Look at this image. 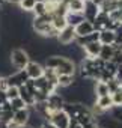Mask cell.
<instances>
[{
    "mask_svg": "<svg viewBox=\"0 0 122 128\" xmlns=\"http://www.w3.org/2000/svg\"><path fill=\"white\" fill-rule=\"evenodd\" d=\"M44 68H50L56 72V76H74L77 65L71 59L60 56V54H51L47 56L44 60Z\"/></svg>",
    "mask_w": 122,
    "mask_h": 128,
    "instance_id": "6da1fadb",
    "label": "cell"
},
{
    "mask_svg": "<svg viewBox=\"0 0 122 128\" xmlns=\"http://www.w3.org/2000/svg\"><path fill=\"white\" fill-rule=\"evenodd\" d=\"M29 62H30V56L24 48L17 47L9 51V63L17 71H24V68L29 65Z\"/></svg>",
    "mask_w": 122,
    "mask_h": 128,
    "instance_id": "7a4b0ae2",
    "label": "cell"
},
{
    "mask_svg": "<svg viewBox=\"0 0 122 128\" xmlns=\"http://www.w3.org/2000/svg\"><path fill=\"white\" fill-rule=\"evenodd\" d=\"M76 32H74V27H71V26H66L64 30H60L59 32V35H57V38H56V41H57V44L59 45H62V47H66V45H71V44H74L76 42Z\"/></svg>",
    "mask_w": 122,
    "mask_h": 128,
    "instance_id": "3957f363",
    "label": "cell"
},
{
    "mask_svg": "<svg viewBox=\"0 0 122 128\" xmlns=\"http://www.w3.org/2000/svg\"><path fill=\"white\" fill-rule=\"evenodd\" d=\"M89 110H90V107L86 106V104H82V102H65V106H64V112H65L71 119H74V118H77L78 114L86 113V112H89Z\"/></svg>",
    "mask_w": 122,
    "mask_h": 128,
    "instance_id": "277c9868",
    "label": "cell"
},
{
    "mask_svg": "<svg viewBox=\"0 0 122 128\" xmlns=\"http://www.w3.org/2000/svg\"><path fill=\"white\" fill-rule=\"evenodd\" d=\"M44 70L45 68H44L42 63H39L36 60H30L29 65L24 68V72H26L29 80H36V78H41L44 76Z\"/></svg>",
    "mask_w": 122,
    "mask_h": 128,
    "instance_id": "5b68a950",
    "label": "cell"
},
{
    "mask_svg": "<svg viewBox=\"0 0 122 128\" xmlns=\"http://www.w3.org/2000/svg\"><path fill=\"white\" fill-rule=\"evenodd\" d=\"M29 116H30V108L17 110V112H14L12 120L8 124V126H9V128H15V126H23V125H27V122H29Z\"/></svg>",
    "mask_w": 122,
    "mask_h": 128,
    "instance_id": "8992f818",
    "label": "cell"
},
{
    "mask_svg": "<svg viewBox=\"0 0 122 128\" xmlns=\"http://www.w3.org/2000/svg\"><path fill=\"white\" fill-rule=\"evenodd\" d=\"M48 122H50L51 125H54L56 128H68V126H70V122H71V118H70L64 110H60V112L53 113V114L48 118Z\"/></svg>",
    "mask_w": 122,
    "mask_h": 128,
    "instance_id": "52a82bcc",
    "label": "cell"
},
{
    "mask_svg": "<svg viewBox=\"0 0 122 128\" xmlns=\"http://www.w3.org/2000/svg\"><path fill=\"white\" fill-rule=\"evenodd\" d=\"M74 32H76L77 38H86V36H89L95 32V27H94V23H90L88 20H83L80 24H77L74 27Z\"/></svg>",
    "mask_w": 122,
    "mask_h": 128,
    "instance_id": "ba28073f",
    "label": "cell"
},
{
    "mask_svg": "<svg viewBox=\"0 0 122 128\" xmlns=\"http://www.w3.org/2000/svg\"><path fill=\"white\" fill-rule=\"evenodd\" d=\"M100 8L96 6V5H94L90 0H84V9H83V17H84V20H88V21H90V23H94L95 20H96V17L100 15Z\"/></svg>",
    "mask_w": 122,
    "mask_h": 128,
    "instance_id": "9c48e42d",
    "label": "cell"
},
{
    "mask_svg": "<svg viewBox=\"0 0 122 128\" xmlns=\"http://www.w3.org/2000/svg\"><path fill=\"white\" fill-rule=\"evenodd\" d=\"M101 44L98 41L95 42H88L86 45H83V53H84V57L86 59H98L100 57V53H101Z\"/></svg>",
    "mask_w": 122,
    "mask_h": 128,
    "instance_id": "30bf717a",
    "label": "cell"
},
{
    "mask_svg": "<svg viewBox=\"0 0 122 128\" xmlns=\"http://www.w3.org/2000/svg\"><path fill=\"white\" fill-rule=\"evenodd\" d=\"M98 42L101 45H114L116 44V33L112 30H102V32H100Z\"/></svg>",
    "mask_w": 122,
    "mask_h": 128,
    "instance_id": "8fae6325",
    "label": "cell"
},
{
    "mask_svg": "<svg viewBox=\"0 0 122 128\" xmlns=\"http://www.w3.org/2000/svg\"><path fill=\"white\" fill-rule=\"evenodd\" d=\"M95 106L101 110V112H108L113 108V100L112 95H106V96H100L95 100Z\"/></svg>",
    "mask_w": 122,
    "mask_h": 128,
    "instance_id": "7c38bea8",
    "label": "cell"
},
{
    "mask_svg": "<svg viewBox=\"0 0 122 128\" xmlns=\"http://www.w3.org/2000/svg\"><path fill=\"white\" fill-rule=\"evenodd\" d=\"M20 98L26 102V106L29 107V108H32L33 106H35V96L30 94V90L23 84V86H20Z\"/></svg>",
    "mask_w": 122,
    "mask_h": 128,
    "instance_id": "4fadbf2b",
    "label": "cell"
},
{
    "mask_svg": "<svg viewBox=\"0 0 122 128\" xmlns=\"http://www.w3.org/2000/svg\"><path fill=\"white\" fill-rule=\"evenodd\" d=\"M94 95H95L96 98H100V96H106V95H110L107 83H106V82H101V80L95 82V84H94Z\"/></svg>",
    "mask_w": 122,
    "mask_h": 128,
    "instance_id": "5bb4252c",
    "label": "cell"
},
{
    "mask_svg": "<svg viewBox=\"0 0 122 128\" xmlns=\"http://www.w3.org/2000/svg\"><path fill=\"white\" fill-rule=\"evenodd\" d=\"M114 51H116L114 45H102V47H101V53H100V57H98V59H101L102 62H110V60H112V57L114 56Z\"/></svg>",
    "mask_w": 122,
    "mask_h": 128,
    "instance_id": "9a60e30c",
    "label": "cell"
},
{
    "mask_svg": "<svg viewBox=\"0 0 122 128\" xmlns=\"http://www.w3.org/2000/svg\"><path fill=\"white\" fill-rule=\"evenodd\" d=\"M68 12H74V14H83L84 9V0H71L66 5Z\"/></svg>",
    "mask_w": 122,
    "mask_h": 128,
    "instance_id": "2e32d148",
    "label": "cell"
},
{
    "mask_svg": "<svg viewBox=\"0 0 122 128\" xmlns=\"http://www.w3.org/2000/svg\"><path fill=\"white\" fill-rule=\"evenodd\" d=\"M65 20H66L68 26H71V27H76L77 24H80V23L84 20V17H83V14H74V12H68V14L65 15Z\"/></svg>",
    "mask_w": 122,
    "mask_h": 128,
    "instance_id": "e0dca14e",
    "label": "cell"
},
{
    "mask_svg": "<svg viewBox=\"0 0 122 128\" xmlns=\"http://www.w3.org/2000/svg\"><path fill=\"white\" fill-rule=\"evenodd\" d=\"M74 76H57V88H71L74 84Z\"/></svg>",
    "mask_w": 122,
    "mask_h": 128,
    "instance_id": "ac0fdd59",
    "label": "cell"
},
{
    "mask_svg": "<svg viewBox=\"0 0 122 128\" xmlns=\"http://www.w3.org/2000/svg\"><path fill=\"white\" fill-rule=\"evenodd\" d=\"M68 26V23H66V20H65V17H53V21H51V27L59 33L60 30H64L65 27Z\"/></svg>",
    "mask_w": 122,
    "mask_h": 128,
    "instance_id": "d6986e66",
    "label": "cell"
},
{
    "mask_svg": "<svg viewBox=\"0 0 122 128\" xmlns=\"http://www.w3.org/2000/svg\"><path fill=\"white\" fill-rule=\"evenodd\" d=\"M35 5H36L35 0H20V2H18V8L23 12H32Z\"/></svg>",
    "mask_w": 122,
    "mask_h": 128,
    "instance_id": "ffe728a7",
    "label": "cell"
},
{
    "mask_svg": "<svg viewBox=\"0 0 122 128\" xmlns=\"http://www.w3.org/2000/svg\"><path fill=\"white\" fill-rule=\"evenodd\" d=\"M5 95H6L8 101H12L15 98H20V88L18 86H8V89L5 90Z\"/></svg>",
    "mask_w": 122,
    "mask_h": 128,
    "instance_id": "44dd1931",
    "label": "cell"
},
{
    "mask_svg": "<svg viewBox=\"0 0 122 128\" xmlns=\"http://www.w3.org/2000/svg\"><path fill=\"white\" fill-rule=\"evenodd\" d=\"M9 104H11V110H12V112H17V110H23V108H29V107L26 106V102H24L21 98H15V100L9 101Z\"/></svg>",
    "mask_w": 122,
    "mask_h": 128,
    "instance_id": "7402d4cb",
    "label": "cell"
},
{
    "mask_svg": "<svg viewBox=\"0 0 122 128\" xmlns=\"http://www.w3.org/2000/svg\"><path fill=\"white\" fill-rule=\"evenodd\" d=\"M32 14H33L35 17H42V15H45V14H47V6H45V3H36L35 8H33V11H32Z\"/></svg>",
    "mask_w": 122,
    "mask_h": 128,
    "instance_id": "603a6c76",
    "label": "cell"
},
{
    "mask_svg": "<svg viewBox=\"0 0 122 128\" xmlns=\"http://www.w3.org/2000/svg\"><path fill=\"white\" fill-rule=\"evenodd\" d=\"M107 86H108V92H110V95L114 94V92H118V90L120 89V83H119L118 78H112V80H108V82H107Z\"/></svg>",
    "mask_w": 122,
    "mask_h": 128,
    "instance_id": "cb8c5ba5",
    "label": "cell"
},
{
    "mask_svg": "<svg viewBox=\"0 0 122 128\" xmlns=\"http://www.w3.org/2000/svg\"><path fill=\"white\" fill-rule=\"evenodd\" d=\"M112 116L114 120H118L119 124H122V107H113L112 110Z\"/></svg>",
    "mask_w": 122,
    "mask_h": 128,
    "instance_id": "d4e9b609",
    "label": "cell"
},
{
    "mask_svg": "<svg viewBox=\"0 0 122 128\" xmlns=\"http://www.w3.org/2000/svg\"><path fill=\"white\" fill-rule=\"evenodd\" d=\"M8 89V80L6 77H0V92H5Z\"/></svg>",
    "mask_w": 122,
    "mask_h": 128,
    "instance_id": "484cf974",
    "label": "cell"
},
{
    "mask_svg": "<svg viewBox=\"0 0 122 128\" xmlns=\"http://www.w3.org/2000/svg\"><path fill=\"white\" fill-rule=\"evenodd\" d=\"M82 128H100V125H98V120H96V119H94L92 122H89V124L83 125Z\"/></svg>",
    "mask_w": 122,
    "mask_h": 128,
    "instance_id": "4316f807",
    "label": "cell"
},
{
    "mask_svg": "<svg viewBox=\"0 0 122 128\" xmlns=\"http://www.w3.org/2000/svg\"><path fill=\"white\" fill-rule=\"evenodd\" d=\"M6 102H8V98H6L5 92H0V107H3Z\"/></svg>",
    "mask_w": 122,
    "mask_h": 128,
    "instance_id": "83f0119b",
    "label": "cell"
},
{
    "mask_svg": "<svg viewBox=\"0 0 122 128\" xmlns=\"http://www.w3.org/2000/svg\"><path fill=\"white\" fill-rule=\"evenodd\" d=\"M68 128H82V125L80 124H77L74 119H71V122H70V126Z\"/></svg>",
    "mask_w": 122,
    "mask_h": 128,
    "instance_id": "f1b7e54d",
    "label": "cell"
},
{
    "mask_svg": "<svg viewBox=\"0 0 122 128\" xmlns=\"http://www.w3.org/2000/svg\"><path fill=\"white\" fill-rule=\"evenodd\" d=\"M90 2H92L94 5H96L98 8H101V6H102V5L106 3V0H90Z\"/></svg>",
    "mask_w": 122,
    "mask_h": 128,
    "instance_id": "f546056e",
    "label": "cell"
},
{
    "mask_svg": "<svg viewBox=\"0 0 122 128\" xmlns=\"http://www.w3.org/2000/svg\"><path fill=\"white\" fill-rule=\"evenodd\" d=\"M20 0H5V3H11V5H18Z\"/></svg>",
    "mask_w": 122,
    "mask_h": 128,
    "instance_id": "4dcf8cb0",
    "label": "cell"
},
{
    "mask_svg": "<svg viewBox=\"0 0 122 128\" xmlns=\"http://www.w3.org/2000/svg\"><path fill=\"white\" fill-rule=\"evenodd\" d=\"M0 128H9L8 124H0Z\"/></svg>",
    "mask_w": 122,
    "mask_h": 128,
    "instance_id": "1f68e13d",
    "label": "cell"
},
{
    "mask_svg": "<svg viewBox=\"0 0 122 128\" xmlns=\"http://www.w3.org/2000/svg\"><path fill=\"white\" fill-rule=\"evenodd\" d=\"M47 0H35V3H45Z\"/></svg>",
    "mask_w": 122,
    "mask_h": 128,
    "instance_id": "d6a6232c",
    "label": "cell"
},
{
    "mask_svg": "<svg viewBox=\"0 0 122 128\" xmlns=\"http://www.w3.org/2000/svg\"><path fill=\"white\" fill-rule=\"evenodd\" d=\"M15 128H30L29 125H23V126H15Z\"/></svg>",
    "mask_w": 122,
    "mask_h": 128,
    "instance_id": "836d02e7",
    "label": "cell"
},
{
    "mask_svg": "<svg viewBox=\"0 0 122 128\" xmlns=\"http://www.w3.org/2000/svg\"><path fill=\"white\" fill-rule=\"evenodd\" d=\"M5 5V0H0V6H3Z\"/></svg>",
    "mask_w": 122,
    "mask_h": 128,
    "instance_id": "e575fe53",
    "label": "cell"
},
{
    "mask_svg": "<svg viewBox=\"0 0 122 128\" xmlns=\"http://www.w3.org/2000/svg\"><path fill=\"white\" fill-rule=\"evenodd\" d=\"M3 14V9H2V6H0V15H2Z\"/></svg>",
    "mask_w": 122,
    "mask_h": 128,
    "instance_id": "d590c367",
    "label": "cell"
}]
</instances>
